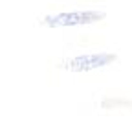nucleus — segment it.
Returning a JSON list of instances; mask_svg holds the SVG:
<instances>
[{
  "label": "nucleus",
  "mask_w": 132,
  "mask_h": 131,
  "mask_svg": "<svg viewBox=\"0 0 132 131\" xmlns=\"http://www.w3.org/2000/svg\"><path fill=\"white\" fill-rule=\"evenodd\" d=\"M106 19L105 11L85 9V11H62L55 15H46L40 20L48 28H72V26H88Z\"/></svg>",
  "instance_id": "f257e3e1"
},
{
  "label": "nucleus",
  "mask_w": 132,
  "mask_h": 131,
  "mask_svg": "<svg viewBox=\"0 0 132 131\" xmlns=\"http://www.w3.org/2000/svg\"><path fill=\"white\" fill-rule=\"evenodd\" d=\"M118 61V56L116 54H82V56H75L70 59H62L59 63V68L70 70V72H90V70H97L108 67V65Z\"/></svg>",
  "instance_id": "f03ea898"
},
{
  "label": "nucleus",
  "mask_w": 132,
  "mask_h": 131,
  "mask_svg": "<svg viewBox=\"0 0 132 131\" xmlns=\"http://www.w3.org/2000/svg\"><path fill=\"white\" fill-rule=\"evenodd\" d=\"M101 105L105 109H110V107H132V102L128 100H119V98H106V100L101 102Z\"/></svg>",
  "instance_id": "7ed1b4c3"
}]
</instances>
